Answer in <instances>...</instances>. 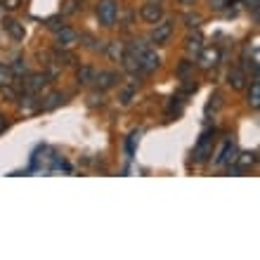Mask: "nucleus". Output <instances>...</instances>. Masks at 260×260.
Segmentation results:
<instances>
[{
	"label": "nucleus",
	"mask_w": 260,
	"mask_h": 260,
	"mask_svg": "<svg viewBox=\"0 0 260 260\" xmlns=\"http://www.w3.org/2000/svg\"><path fill=\"white\" fill-rule=\"evenodd\" d=\"M248 7V12H253V17L258 19V7H260V0H244Z\"/></svg>",
	"instance_id": "obj_26"
},
{
	"label": "nucleus",
	"mask_w": 260,
	"mask_h": 260,
	"mask_svg": "<svg viewBox=\"0 0 260 260\" xmlns=\"http://www.w3.org/2000/svg\"><path fill=\"white\" fill-rule=\"evenodd\" d=\"M248 104L251 109H258L260 107V83H258V76H253V83H251V90H248Z\"/></svg>",
	"instance_id": "obj_18"
},
{
	"label": "nucleus",
	"mask_w": 260,
	"mask_h": 260,
	"mask_svg": "<svg viewBox=\"0 0 260 260\" xmlns=\"http://www.w3.org/2000/svg\"><path fill=\"white\" fill-rule=\"evenodd\" d=\"M95 14L97 19H100V24L102 26H114L116 24V17H118V5L116 0H100L95 5Z\"/></svg>",
	"instance_id": "obj_1"
},
{
	"label": "nucleus",
	"mask_w": 260,
	"mask_h": 260,
	"mask_svg": "<svg viewBox=\"0 0 260 260\" xmlns=\"http://www.w3.org/2000/svg\"><path fill=\"white\" fill-rule=\"evenodd\" d=\"M0 3H3L5 10H17L19 7V0H0Z\"/></svg>",
	"instance_id": "obj_31"
},
{
	"label": "nucleus",
	"mask_w": 260,
	"mask_h": 260,
	"mask_svg": "<svg viewBox=\"0 0 260 260\" xmlns=\"http://www.w3.org/2000/svg\"><path fill=\"white\" fill-rule=\"evenodd\" d=\"M5 130V116H0V133Z\"/></svg>",
	"instance_id": "obj_34"
},
{
	"label": "nucleus",
	"mask_w": 260,
	"mask_h": 260,
	"mask_svg": "<svg viewBox=\"0 0 260 260\" xmlns=\"http://www.w3.org/2000/svg\"><path fill=\"white\" fill-rule=\"evenodd\" d=\"M95 74H97L95 69L85 64V67H81L76 71V83L78 85H90V83H95Z\"/></svg>",
	"instance_id": "obj_15"
},
{
	"label": "nucleus",
	"mask_w": 260,
	"mask_h": 260,
	"mask_svg": "<svg viewBox=\"0 0 260 260\" xmlns=\"http://www.w3.org/2000/svg\"><path fill=\"white\" fill-rule=\"evenodd\" d=\"M50 76L48 74H26V81H24V92H41L45 85H48Z\"/></svg>",
	"instance_id": "obj_3"
},
{
	"label": "nucleus",
	"mask_w": 260,
	"mask_h": 260,
	"mask_svg": "<svg viewBox=\"0 0 260 260\" xmlns=\"http://www.w3.org/2000/svg\"><path fill=\"white\" fill-rule=\"evenodd\" d=\"M185 21H187V26H199V24H201V17H199V14H185Z\"/></svg>",
	"instance_id": "obj_29"
},
{
	"label": "nucleus",
	"mask_w": 260,
	"mask_h": 260,
	"mask_svg": "<svg viewBox=\"0 0 260 260\" xmlns=\"http://www.w3.org/2000/svg\"><path fill=\"white\" fill-rule=\"evenodd\" d=\"M76 43H78V34H76L71 26H62L57 31V45H59V48H71Z\"/></svg>",
	"instance_id": "obj_7"
},
{
	"label": "nucleus",
	"mask_w": 260,
	"mask_h": 260,
	"mask_svg": "<svg viewBox=\"0 0 260 260\" xmlns=\"http://www.w3.org/2000/svg\"><path fill=\"white\" fill-rule=\"evenodd\" d=\"M3 28L7 31V36L12 38V41H24V36H26V28H24V24L17 19H5L3 21Z\"/></svg>",
	"instance_id": "obj_6"
},
{
	"label": "nucleus",
	"mask_w": 260,
	"mask_h": 260,
	"mask_svg": "<svg viewBox=\"0 0 260 260\" xmlns=\"http://www.w3.org/2000/svg\"><path fill=\"white\" fill-rule=\"evenodd\" d=\"M194 0H180V5H192Z\"/></svg>",
	"instance_id": "obj_35"
},
{
	"label": "nucleus",
	"mask_w": 260,
	"mask_h": 260,
	"mask_svg": "<svg viewBox=\"0 0 260 260\" xmlns=\"http://www.w3.org/2000/svg\"><path fill=\"white\" fill-rule=\"evenodd\" d=\"M59 17H52V19H48V28H52V31H59L62 28V24H59Z\"/></svg>",
	"instance_id": "obj_30"
},
{
	"label": "nucleus",
	"mask_w": 260,
	"mask_h": 260,
	"mask_svg": "<svg viewBox=\"0 0 260 260\" xmlns=\"http://www.w3.org/2000/svg\"><path fill=\"white\" fill-rule=\"evenodd\" d=\"M185 48H187V52H201V48H204V38H201V36L199 34H194V36H189V38H187L185 41Z\"/></svg>",
	"instance_id": "obj_19"
},
{
	"label": "nucleus",
	"mask_w": 260,
	"mask_h": 260,
	"mask_svg": "<svg viewBox=\"0 0 260 260\" xmlns=\"http://www.w3.org/2000/svg\"><path fill=\"white\" fill-rule=\"evenodd\" d=\"M237 154H239V149H237V144H234V142H230V140H227V142H225V147L220 149L218 158H215V164H218V166L232 164L234 158H237Z\"/></svg>",
	"instance_id": "obj_10"
},
{
	"label": "nucleus",
	"mask_w": 260,
	"mask_h": 260,
	"mask_svg": "<svg viewBox=\"0 0 260 260\" xmlns=\"http://www.w3.org/2000/svg\"><path fill=\"white\" fill-rule=\"evenodd\" d=\"M192 67H194V62H182V64H180V69H178V76H185Z\"/></svg>",
	"instance_id": "obj_32"
},
{
	"label": "nucleus",
	"mask_w": 260,
	"mask_h": 260,
	"mask_svg": "<svg viewBox=\"0 0 260 260\" xmlns=\"http://www.w3.org/2000/svg\"><path fill=\"white\" fill-rule=\"evenodd\" d=\"M78 12V0H67L62 7V14H74Z\"/></svg>",
	"instance_id": "obj_25"
},
{
	"label": "nucleus",
	"mask_w": 260,
	"mask_h": 260,
	"mask_svg": "<svg viewBox=\"0 0 260 260\" xmlns=\"http://www.w3.org/2000/svg\"><path fill=\"white\" fill-rule=\"evenodd\" d=\"M171 34H173V21H164V24H156V28L149 36V41L156 43V45H164V43H168Z\"/></svg>",
	"instance_id": "obj_5"
},
{
	"label": "nucleus",
	"mask_w": 260,
	"mask_h": 260,
	"mask_svg": "<svg viewBox=\"0 0 260 260\" xmlns=\"http://www.w3.org/2000/svg\"><path fill=\"white\" fill-rule=\"evenodd\" d=\"M95 83H97V88L104 92V90L114 88L118 83V74L116 71H100V74H95Z\"/></svg>",
	"instance_id": "obj_9"
},
{
	"label": "nucleus",
	"mask_w": 260,
	"mask_h": 260,
	"mask_svg": "<svg viewBox=\"0 0 260 260\" xmlns=\"http://www.w3.org/2000/svg\"><path fill=\"white\" fill-rule=\"evenodd\" d=\"M12 71H10V67L7 64H0V85H7V83H12Z\"/></svg>",
	"instance_id": "obj_22"
},
{
	"label": "nucleus",
	"mask_w": 260,
	"mask_h": 260,
	"mask_svg": "<svg viewBox=\"0 0 260 260\" xmlns=\"http://www.w3.org/2000/svg\"><path fill=\"white\" fill-rule=\"evenodd\" d=\"M90 104H92V107H97V104H100V107H102V104H104L102 90H100V92H92V95H90Z\"/></svg>",
	"instance_id": "obj_27"
},
{
	"label": "nucleus",
	"mask_w": 260,
	"mask_h": 260,
	"mask_svg": "<svg viewBox=\"0 0 260 260\" xmlns=\"http://www.w3.org/2000/svg\"><path fill=\"white\" fill-rule=\"evenodd\" d=\"M137 62H140V69H142V71L151 74V71H156V69H158L161 59H158V55L154 52V50H149L147 45H144V48L137 52Z\"/></svg>",
	"instance_id": "obj_2"
},
{
	"label": "nucleus",
	"mask_w": 260,
	"mask_h": 260,
	"mask_svg": "<svg viewBox=\"0 0 260 260\" xmlns=\"http://www.w3.org/2000/svg\"><path fill=\"white\" fill-rule=\"evenodd\" d=\"M38 100H36V92H24V95L19 97V109L21 111H36L38 109Z\"/></svg>",
	"instance_id": "obj_17"
},
{
	"label": "nucleus",
	"mask_w": 260,
	"mask_h": 260,
	"mask_svg": "<svg viewBox=\"0 0 260 260\" xmlns=\"http://www.w3.org/2000/svg\"><path fill=\"white\" fill-rule=\"evenodd\" d=\"M234 161H237L234 171L241 173V171H248L251 166H255V161H258V158H255V151H246V154H237V158H234Z\"/></svg>",
	"instance_id": "obj_12"
},
{
	"label": "nucleus",
	"mask_w": 260,
	"mask_h": 260,
	"mask_svg": "<svg viewBox=\"0 0 260 260\" xmlns=\"http://www.w3.org/2000/svg\"><path fill=\"white\" fill-rule=\"evenodd\" d=\"M227 83H230L234 90L244 88V85H246V74H244V69H232L230 76H227Z\"/></svg>",
	"instance_id": "obj_16"
},
{
	"label": "nucleus",
	"mask_w": 260,
	"mask_h": 260,
	"mask_svg": "<svg viewBox=\"0 0 260 260\" xmlns=\"http://www.w3.org/2000/svg\"><path fill=\"white\" fill-rule=\"evenodd\" d=\"M57 62L59 64H74L76 62V55L74 52H67V50H59V52H57Z\"/></svg>",
	"instance_id": "obj_23"
},
{
	"label": "nucleus",
	"mask_w": 260,
	"mask_h": 260,
	"mask_svg": "<svg viewBox=\"0 0 260 260\" xmlns=\"http://www.w3.org/2000/svg\"><path fill=\"white\" fill-rule=\"evenodd\" d=\"M225 3H227V0H211V7H213V10H222V7H225Z\"/></svg>",
	"instance_id": "obj_33"
},
{
	"label": "nucleus",
	"mask_w": 260,
	"mask_h": 260,
	"mask_svg": "<svg viewBox=\"0 0 260 260\" xmlns=\"http://www.w3.org/2000/svg\"><path fill=\"white\" fill-rule=\"evenodd\" d=\"M64 92H59V90H52L48 97H45V102H41L38 104V109H43V111H50V109H55V107H59V104L64 102Z\"/></svg>",
	"instance_id": "obj_13"
},
{
	"label": "nucleus",
	"mask_w": 260,
	"mask_h": 260,
	"mask_svg": "<svg viewBox=\"0 0 260 260\" xmlns=\"http://www.w3.org/2000/svg\"><path fill=\"white\" fill-rule=\"evenodd\" d=\"M220 59V52L215 48H201V52H199V67L201 69H211L215 67Z\"/></svg>",
	"instance_id": "obj_8"
},
{
	"label": "nucleus",
	"mask_w": 260,
	"mask_h": 260,
	"mask_svg": "<svg viewBox=\"0 0 260 260\" xmlns=\"http://www.w3.org/2000/svg\"><path fill=\"white\" fill-rule=\"evenodd\" d=\"M208 137H211V133H204L201 135V140L197 142V147H194V161H206V158L211 156V144H208Z\"/></svg>",
	"instance_id": "obj_11"
},
{
	"label": "nucleus",
	"mask_w": 260,
	"mask_h": 260,
	"mask_svg": "<svg viewBox=\"0 0 260 260\" xmlns=\"http://www.w3.org/2000/svg\"><path fill=\"white\" fill-rule=\"evenodd\" d=\"M0 92H3V97H5V100H17V92H14L12 83H7V85H0Z\"/></svg>",
	"instance_id": "obj_24"
},
{
	"label": "nucleus",
	"mask_w": 260,
	"mask_h": 260,
	"mask_svg": "<svg viewBox=\"0 0 260 260\" xmlns=\"http://www.w3.org/2000/svg\"><path fill=\"white\" fill-rule=\"evenodd\" d=\"M133 97H135V88H123L121 92H118V100H121L123 107H128V104L133 102Z\"/></svg>",
	"instance_id": "obj_21"
},
{
	"label": "nucleus",
	"mask_w": 260,
	"mask_h": 260,
	"mask_svg": "<svg viewBox=\"0 0 260 260\" xmlns=\"http://www.w3.org/2000/svg\"><path fill=\"white\" fill-rule=\"evenodd\" d=\"M121 64H123V69L128 74H137L140 71V62H137V55L133 50H125L123 55H121Z\"/></svg>",
	"instance_id": "obj_14"
},
{
	"label": "nucleus",
	"mask_w": 260,
	"mask_h": 260,
	"mask_svg": "<svg viewBox=\"0 0 260 260\" xmlns=\"http://www.w3.org/2000/svg\"><path fill=\"white\" fill-rule=\"evenodd\" d=\"M140 17H142L147 24H158L161 17H164V7L156 5V3H144L142 10H140Z\"/></svg>",
	"instance_id": "obj_4"
},
{
	"label": "nucleus",
	"mask_w": 260,
	"mask_h": 260,
	"mask_svg": "<svg viewBox=\"0 0 260 260\" xmlns=\"http://www.w3.org/2000/svg\"><path fill=\"white\" fill-rule=\"evenodd\" d=\"M109 55L114 57V59H121V55H123V50H121V45H118V43H111Z\"/></svg>",
	"instance_id": "obj_28"
},
{
	"label": "nucleus",
	"mask_w": 260,
	"mask_h": 260,
	"mask_svg": "<svg viewBox=\"0 0 260 260\" xmlns=\"http://www.w3.org/2000/svg\"><path fill=\"white\" fill-rule=\"evenodd\" d=\"M10 71H12V76H26L28 74L26 59L24 57H14V62L10 64Z\"/></svg>",
	"instance_id": "obj_20"
}]
</instances>
